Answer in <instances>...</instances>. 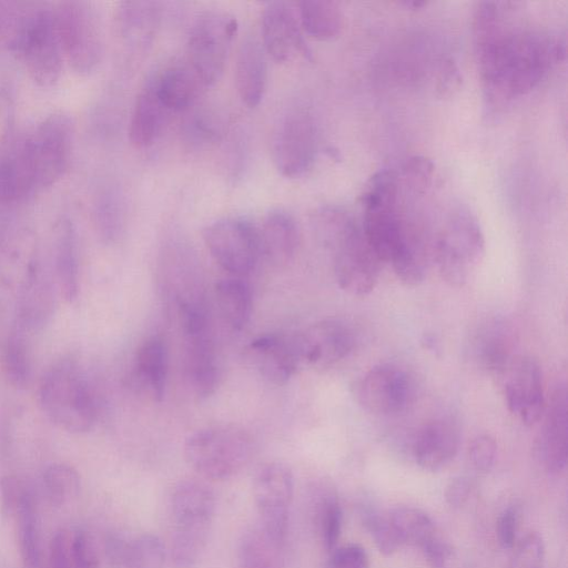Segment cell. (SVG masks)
I'll return each mask as SVG.
<instances>
[{
	"label": "cell",
	"mask_w": 568,
	"mask_h": 568,
	"mask_svg": "<svg viewBox=\"0 0 568 568\" xmlns=\"http://www.w3.org/2000/svg\"><path fill=\"white\" fill-rule=\"evenodd\" d=\"M508 2H480L474 16V42L489 106L530 92L552 63L565 58V41L506 21Z\"/></svg>",
	"instance_id": "1"
},
{
	"label": "cell",
	"mask_w": 568,
	"mask_h": 568,
	"mask_svg": "<svg viewBox=\"0 0 568 568\" xmlns=\"http://www.w3.org/2000/svg\"><path fill=\"white\" fill-rule=\"evenodd\" d=\"M400 182L392 170L377 172L363 194V232L381 260L393 265L402 283L420 284L427 274L432 247L423 226L400 206Z\"/></svg>",
	"instance_id": "2"
},
{
	"label": "cell",
	"mask_w": 568,
	"mask_h": 568,
	"mask_svg": "<svg viewBox=\"0 0 568 568\" xmlns=\"http://www.w3.org/2000/svg\"><path fill=\"white\" fill-rule=\"evenodd\" d=\"M315 233L333 253L339 287L356 296L371 293L378 281L382 262L367 242L362 226L345 212L334 210L322 217Z\"/></svg>",
	"instance_id": "3"
},
{
	"label": "cell",
	"mask_w": 568,
	"mask_h": 568,
	"mask_svg": "<svg viewBox=\"0 0 568 568\" xmlns=\"http://www.w3.org/2000/svg\"><path fill=\"white\" fill-rule=\"evenodd\" d=\"M39 397L44 414L61 429L81 434L93 427L97 418L94 395L74 359H60L44 373Z\"/></svg>",
	"instance_id": "4"
},
{
	"label": "cell",
	"mask_w": 568,
	"mask_h": 568,
	"mask_svg": "<svg viewBox=\"0 0 568 568\" xmlns=\"http://www.w3.org/2000/svg\"><path fill=\"white\" fill-rule=\"evenodd\" d=\"M8 45L39 87L51 88L59 81L64 57L53 10L37 8L19 13Z\"/></svg>",
	"instance_id": "5"
},
{
	"label": "cell",
	"mask_w": 568,
	"mask_h": 568,
	"mask_svg": "<svg viewBox=\"0 0 568 568\" xmlns=\"http://www.w3.org/2000/svg\"><path fill=\"white\" fill-rule=\"evenodd\" d=\"M187 464L201 476L224 480L239 474L252 459V435L236 425H215L191 434L184 443Z\"/></svg>",
	"instance_id": "6"
},
{
	"label": "cell",
	"mask_w": 568,
	"mask_h": 568,
	"mask_svg": "<svg viewBox=\"0 0 568 568\" xmlns=\"http://www.w3.org/2000/svg\"><path fill=\"white\" fill-rule=\"evenodd\" d=\"M484 253L485 240L475 215L467 207H453L433 244L442 278L450 286L465 285Z\"/></svg>",
	"instance_id": "7"
},
{
	"label": "cell",
	"mask_w": 568,
	"mask_h": 568,
	"mask_svg": "<svg viewBox=\"0 0 568 568\" xmlns=\"http://www.w3.org/2000/svg\"><path fill=\"white\" fill-rule=\"evenodd\" d=\"M53 13L64 59L78 74L92 73L104 54L103 27L95 6L81 0L62 1Z\"/></svg>",
	"instance_id": "8"
},
{
	"label": "cell",
	"mask_w": 568,
	"mask_h": 568,
	"mask_svg": "<svg viewBox=\"0 0 568 568\" xmlns=\"http://www.w3.org/2000/svg\"><path fill=\"white\" fill-rule=\"evenodd\" d=\"M73 135L72 118L64 112H54L20 143L36 192L50 187L64 175L71 159Z\"/></svg>",
	"instance_id": "9"
},
{
	"label": "cell",
	"mask_w": 568,
	"mask_h": 568,
	"mask_svg": "<svg viewBox=\"0 0 568 568\" xmlns=\"http://www.w3.org/2000/svg\"><path fill=\"white\" fill-rule=\"evenodd\" d=\"M237 28L236 19L223 11L203 12L193 22L186 63L203 87L215 84L222 77Z\"/></svg>",
	"instance_id": "10"
},
{
	"label": "cell",
	"mask_w": 568,
	"mask_h": 568,
	"mask_svg": "<svg viewBox=\"0 0 568 568\" xmlns=\"http://www.w3.org/2000/svg\"><path fill=\"white\" fill-rule=\"evenodd\" d=\"M204 244L214 262L227 273H251L262 256L258 229L244 217H223L203 230Z\"/></svg>",
	"instance_id": "11"
},
{
	"label": "cell",
	"mask_w": 568,
	"mask_h": 568,
	"mask_svg": "<svg viewBox=\"0 0 568 568\" xmlns=\"http://www.w3.org/2000/svg\"><path fill=\"white\" fill-rule=\"evenodd\" d=\"M317 152V131L312 115L302 108L287 110L275 125L272 158L278 172L297 178L313 164Z\"/></svg>",
	"instance_id": "12"
},
{
	"label": "cell",
	"mask_w": 568,
	"mask_h": 568,
	"mask_svg": "<svg viewBox=\"0 0 568 568\" xmlns=\"http://www.w3.org/2000/svg\"><path fill=\"white\" fill-rule=\"evenodd\" d=\"M294 478L288 466L273 462L258 468L253 480V498L260 525L273 536L286 540Z\"/></svg>",
	"instance_id": "13"
},
{
	"label": "cell",
	"mask_w": 568,
	"mask_h": 568,
	"mask_svg": "<svg viewBox=\"0 0 568 568\" xmlns=\"http://www.w3.org/2000/svg\"><path fill=\"white\" fill-rule=\"evenodd\" d=\"M414 396L409 374L395 364L369 369L357 387V399L369 413L390 415L404 410Z\"/></svg>",
	"instance_id": "14"
},
{
	"label": "cell",
	"mask_w": 568,
	"mask_h": 568,
	"mask_svg": "<svg viewBox=\"0 0 568 568\" xmlns=\"http://www.w3.org/2000/svg\"><path fill=\"white\" fill-rule=\"evenodd\" d=\"M503 375L508 409L526 426L535 425L545 410L539 364L530 356L517 355L510 359Z\"/></svg>",
	"instance_id": "15"
},
{
	"label": "cell",
	"mask_w": 568,
	"mask_h": 568,
	"mask_svg": "<svg viewBox=\"0 0 568 568\" xmlns=\"http://www.w3.org/2000/svg\"><path fill=\"white\" fill-rule=\"evenodd\" d=\"M215 495L199 480L180 481L171 495L174 535L209 539L215 514Z\"/></svg>",
	"instance_id": "16"
},
{
	"label": "cell",
	"mask_w": 568,
	"mask_h": 568,
	"mask_svg": "<svg viewBox=\"0 0 568 568\" xmlns=\"http://www.w3.org/2000/svg\"><path fill=\"white\" fill-rule=\"evenodd\" d=\"M295 337L301 362L316 367L337 363L345 358L355 345L352 328L336 318L316 322Z\"/></svg>",
	"instance_id": "17"
},
{
	"label": "cell",
	"mask_w": 568,
	"mask_h": 568,
	"mask_svg": "<svg viewBox=\"0 0 568 568\" xmlns=\"http://www.w3.org/2000/svg\"><path fill=\"white\" fill-rule=\"evenodd\" d=\"M262 44L277 62H288L297 55L312 54L301 31L296 13L287 2H270L262 14Z\"/></svg>",
	"instance_id": "18"
},
{
	"label": "cell",
	"mask_w": 568,
	"mask_h": 568,
	"mask_svg": "<svg viewBox=\"0 0 568 568\" xmlns=\"http://www.w3.org/2000/svg\"><path fill=\"white\" fill-rule=\"evenodd\" d=\"M568 402L565 385H559L545 407L544 422L536 440V450L544 468L560 474L567 466Z\"/></svg>",
	"instance_id": "19"
},
{
	"label": "cell",
	"mask_w": 568,
	"mask_h": 568,
	"mask_svg": "<svg viewBox=\"0 0 568 568\" xmlns=\"http://www.w3.org/2000/svg\"><path fill=\"white\" fill-rule=\"evenodd\" d=\"M246 355L258 374L275 385L286 384L302 363L296 337L281 334H265L252 339Z\"/></svg>",
	"instance_id": "20"
},
{
	"label": "cell",
	"mask_w": 568,
	"mask_h": 568,
	"mask_svg": "<svg viewBox=\"0 0 568 568\" xmlns=\"http://www.w3.org/2000/svg\"><path fill=\"white\" fill-rule=\"evenodd\" d=\"M460 433L450 418H438L425 424L413 443L416 464L428 471L446 467L457 455Z\"/></svg>",
	"instance_id": "21"
},
{
	"label": "cell",
	"mask_w": 568,
	"mask_h": 568,
	"mask_svg": "<svg viewBox=\"0 0 568 568\" xmlns=\"http://www.w3.org/2000/svg\"><path fill=\"white\" fill-rule=\"evenodd\" d=\"M183 367L185 382L194 396L206 398L215 392L220 372L209 329L184 335Z\"/></svg>",
	"instance_id": "22"
},
{
	"label": "cell",
	"mask_w": 568,
	"mask_h": 568,
	"mask_svg": "<svg viewBox=\"0 0 568 568\" xmlns=\"http://www.w3.org/2000/svg\"><path fill=\"white\" fill-rule=\"evenodd\" d=\"M514 338L509 325L501 320H489L478 326L470 339L469 354L481 369L503 374L513 355Z\"/></svg>",
	"instance_id": "23"
},
{
	"label": "cell",
	"mask_w": 568,
	"mask_h": 568,
	"mask_svg": "<svg viewBox=\"0 0 568 568\" xmlns=\"http://www.w3.org/2000/svg\"><path fill=\"white\" fill-rule=\"evenodd\" d=\"M262 42L247 36L241 43L235 64V84L243 103L257 106L266 91L267 62Z\"/></svg>",
	"instance_id": "24"
},
{
	"label": "cell",
	"mask_w": 568,
	"mask_h": 568,
	"mask_svg": "<svg viewBox=\"0 0 568 568\" xmlns=\"http://www.w3.org/2000/svg\"><path fill=\"white\" fill-rule=\"evenodd\" d=\"M168 363V348L161 336L144 341L133 361V386L150 399L161 402L165 392Z\"/></svg>",
	"instance_id": "25"
},
{
	"label": "cell",
	"mask_w": 568,
	"mask_h": 568,
	"mask_svg": "<svg viewBox=\"0 0 568 568\" xmlns=\"http://www.w3.org/2000/svg\"><path fill=\"white\" fill-rule=\"evenodd\" d=\"M260 231L262 255L276 266L293 260L300 243L298 226L287 211L271 210L264 217Z\"/></svg>",
	"instance_id": "26"
},
{
	"label": "cell",
	"mask_w": 568,
	"mask_h": 568,
	"mask_svg": "<svg viewBox=\"0 0 568 568\" xmlns=\"http://www.w3.org/2000/svg\"><path fill=\"white\" fill-rule=\"evenodd\" d=\"M159 19L160 8L156 2H122L115 16L118 36L125 47L143 52L153 40Z\"/></svg>",
	"instance_id": "27"
},
{
	"label": "cell",
	"mask_w": 568,
	"mask_h": 568,
	"mask_svg": "<svg viewBox=\"0 0 568 568\" xmlns=\"http://www.w3.org/2000/svg\"><path fill=\"white\" fill-rule=\"evenodd\" d=\"M170 112L159 100L151 78L139 92L132 110L129 138L136 149L152 145L160 135Z\"/></svg>",
	"instance_id": "28"
},
{
	"label": "cell",
	"mask_w": 568,
	"mask_h": 568,
	"mask_svg": "<svg viewBox=\"0 0 568 568\" xmlns=\"http://www.w3.org/2000/svg\"><path fill=\"white\" fill-rule=\"evenodd\" d=\"M151 81L159 100L170 113L190 108L203 87L187 63L168 67Z\"/></svg>",
	"instance_id": "29"
},
{
	"label": "cell",
	"mask_w": 568,
	"mask_h": 568,
	"mask_svg": "<svg viewBox=\"0 0 568 568\" xmlns=\"http://www.w3.org/2000/svg\"><path fill=\"white\" fill-rule=\"evenodd\" d=\"M237 562L240 568H286L285 540L258 524L242 535Z\"/></svg>",
	"instance_id": "30"
},
{
	"label": "cell",
	"mask_w": 568,
	"mask_h": 568,
	"mask_svg": "<svg viewBox=\"0 0 568 568\" xmlns=\"http://www.w3.org/2000/svg\"><path fill=\"white\" fill-rule=\"evenodd\" d=\"M54 271L61 295L72 301L79 290L77 234L69 220L58 222L54 230Z\"/></svg>",
	"instance_id": "31"
},
{
	"label": "cell",
	"mask_w": 568,
	"mask_h": 568,
	"mask_svg": "<svg viewBox=\"0 0 568 568\" xmlns=\"http://www.w3.org/2000/svg\"><path fill=\"white\" fill-rule=\"evenodd\" d=\"M14 516L17 540L26 568H38L40 542L37 505L30 489L23 484L9 515Z\"/></svg>",
	"instance_id": "32"
},
{
	"label": "cell",
	"mask_w": 568,
	"mask_h": 568,
	"mask_svg": "<svg viewBox=\"0 0 568 568\" xmlns=\"http://www.w3.org/2000/svg\"><path fill=\"white\" fill-rule=\"evenodd\" d=\"M217 308L223 321L234 331H241L252 313L250 286L237 277L223 278L214 287Z\"/></svg>",
	"instance_id": "33"
},
{
	"label": "cell",
	"mask_w": 568,
	"mask_h": 568,
	"mask_svg": "<svg viewBox=\"0 0 568 568\" xmlns=\"http://www.w3.org/2000/svg\"><path fill=\"white\" fill-rule=\"evenodd\" d=\"M388 518L402 545L423 549L439 536L432 518L419 508L397 506L388 511Z\"/></svg>",
	"instance_id": "34"
},
{
	"label": "cell",
	"mask_w": 568,
	"mask_h": 568,
	"mask_svg": "<svg viewBox=\"0 0 568 568\" xmlns=\"http://www.w3.org/2000/svg\"><path fill=\"white\" fill-rule=\"evenodd\" d=\"M52 306L51 288L47 280L34 267L29 272L21 296L18 325L22 329L43 325Z\"/></svg>",
	"instance_id": "35"
},
{
	"label": "cell",
	"mask_w": 568,
	"mask_h": 568,
	"mask_svg": "<svg viewBox=\"0 0 568 568\" xmlns=\"http://www.w3.org/2000/svg\"><path fill=\"white\" fill-rule=\"evenodd\" d=\"M300 23L311 37L327 41L336 38L343 28V14L337 2L312 0L300 2Z\"/></svg>",
	"instance_id": "36"
},
{
	"label": "cell",
	"mask_w": 568,
	"mask_h": 568,
	"mask_svg": "<svg viewBox=\"0 0 568 568\" xmlns=\"http://www.w3.org/2000/svg\"><path fill=\"white\" fill-rule=\"evenodd\" d=\"M20 145L0 158V203H14L34 193Z\"/></svg>",
	"instance_id": "37"
},
{
	"label": "cell",
	"mask_w": 568,
	"mask_h": 568,
	"mask_svg": "<svg viewBox=\"0 0 568 568\" xmlns=\"http://www.w3.org/2000/svg\"><path fill=\"white\" fill-rule=\"evenodd\" d=\"M165 546L155 535L143 534L126 539L120 568H163Z\"/></svg>",
	"instance_id": "38"
},
{
	"label": "cell",
	"mask_w": 568,
	"mask_h": 568,
	"mask_svg": "<svg viewBox=\"0 0 568 568\" xmlns=\"http://www.w3.org/2000/svg\"><path fill=\"white\" fill-rule=\"evenodd\" d=\"M44 494L53 506H62L73 499L80 490V476L70 465L54 463L42 475Z\"/></svg>",
	"instance_id": "39"
},
{
	"label": "cell",
	"mask_w": 568,
	"mask_h": 568,
	"mask_svg": "<svg viewBox=\"0 0 568 568\" xmlns=\"http://www.w3.org/2000/svg\"><path fill=\"white\" fill-rule=\"evenodd\" d=\"M95 224L101 237L106 242L118 239L124 223L123 201L116 191L104 192L95 209Z\"/></svg>",
	"instance_id": "40"
},
{
	"label": "cell",
	"mask_w": 568,
	"mask_h": 568,
	"mask_svg": "<svg viewBox=\"0 0 568 568\" xmlns=\"http://www.w3.org/2000/svg\"><path fill=\"white\" fill-rule=\"evenodd\" d=\"M3 362L10 382L16 386L26 385L30 375V359L24 329L19 325L8 337Z\"/></svg>",
	"instance_id": "41"
},
{
	"label": "cell",
	"mask_w": 568,
	"mask_h": 568,
	"mask_svg": "<svg viewBox=\"0 0 568 568\" xmlns=\"http://www.w3.org/2000/svg\"><path fill=\"white\" fill-rule=\"evenodd\" d=\"M362 516L365 528L383 555H393L403 546L390 524L388 514L384 515L375 509H365Z\"/></svg>",
	"instance_id": "42"
},
{
	"label": "cell",
	"mask_w": 568,
	"mask_h": 568,
	"mask_svg": "<svg viewBox=\"0 0 568 568\" xmlns=\"http://www.w3.org/2000/svg\"><path fill=\"white\" fill-rule=\"evenodd\" d=\"M343 511L334 495H327L321 501L318 526L323 546L332 551L336 548L342 532Z\"/></svg>",
	"instance_id": "43"
},
{
	"label": "cell",
	"mask_w": 568,
	"mask_h": 568,
	"mask_svg": "<svg viewBox=\"0 0 568 568\" xmlns=\"http://www.w3.org/2000/svg\"><path fill=\"white\" fill-rule=\"evenodd\" d=\"M545 554L542 537L530 532L516 545L509 568H544Z\"/></svg>",
	"instance_id": "44"
},
{
	"label": "cell",
	"mask_w": 568,
	"mask_h": 568,
	"mask_svg": "<svg viewBox=\"0 0 568 568\" xmlns=\"http://www.w3.org/2000/svg\"><path fill=\"white\" fill-rule=\"evenodd\" d=\"M71 555L74 568H99L97 545L85 530L79 529L71 534Z\"/></svg>",
	"instance_id": "45"
},
{
	"label": "cell",
	"mask_w": 568,
	"mask_h": 568,
	"mask_svg": "<svg viewBox=\"0 0 568 568\" xmlns=\"http://www.w3.org/2000/svg\"><path fill=\"white\" fill-rule=\"evenodd\" d=\"M496 455L497 444L488 434L476 436L469 444L468 460L477 473H488L495 464Z\"/></svg>",
	"instance_id": "46"
},
{
	"label": "cell",
	"mask_w": 568,
	"mask_h": 568,
	"mask_svg": "<svg viewBox=\"0 0 568 568\" xmlns=\"http://www.w3.org/2000/svg\"><path fill=\"white\" fill-rule=\"evenodd\" d=\"M327 568H369V558L362 546L349 544L332 550Z\"/></svg>",
	"instance_id": "47"
},
{
	"label": "cell",
	"mask_w": 568,
	"mask_h": 568,
	"mask_svg": "<svg viewBox=\"0 0 568 568\" xmlns=\"http://www.w3.org/2000/svg\"><path fill=\"white\" fill-rule=\"evenodd\" d=\"M49 568H74L71 555V534L65 529L55 531L50 540Z\"/></svg>",
	"instance_id": "48"
},
{
	"label": "cell",
	"mask_w": 568,
	"mask_h": 568,
	"mask_svg": "<svg viewBox=\"0 0 568 568\" xmlns=\"http://www.w3.org/2000/svg\"><path fill=\"white\" fill-rule=\"evenodd\" d=\"M518 527L519 510L515 506H509L500 514L496 525L497 539L504 549L515 547Z\"/></svg>",
	"instance_id": "49"
},
{
	"label": "cell",
	"mask_w": 568,
	"mask_h": 568,
	"mask_svg": "<svg viewBox=\"0 0 568 568\" xmlns=\"http://www.w3.org/2000/svg\"><path fill=\"white\" fill-rule=\"evenodd\" d=\"M207 113H195L189 122V133L200 141H211L216 138L219 128Z\"/></svg>",
	"instance_id": "50"
},
{
	"label": "cell",
	"mask_w": 568,
	"mask_h": 568,
	"mask_svg": "<svg viewBox=\"0 0 568 568\" xmlns=\"http://www.w3.org/2000/svg\"><path fill=\"white\" fill-rule=\"evenodd\" d=\"M471 493V483L466 477L453 479L445 490L446 503L453 508L463 507Z\"/></svg>",
	"instance_id": "51"
},
{
	"label": "cell",
	"mask_w": 568,
	"mask_h": 568,
	"mask_svg": "<svg viewBox=\"0 0 568 568\" xmlns=\"http://www.w3.org/2000/svg\"><path fill=\"white\" fill-rule=\"evenodd\" d=\"M430 568H445L450 556L449 546L438 536L422 549Z\"/></svg>",
	"instance_id": "52"
}]
</instances>
